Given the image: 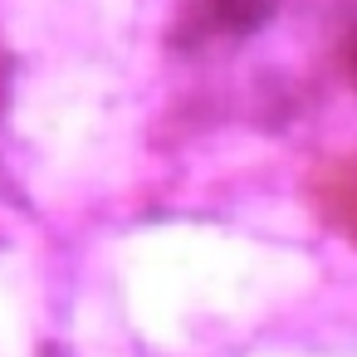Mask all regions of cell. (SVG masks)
Listing matches in <instances>:
<instances>
[{
    "label": "cell",
    "instance_id": "cell-3",
    "mask_svg": "<svg viewBox=\"0 0 357 357\" xmlns=\"http://www.w3.org/2000/svg\"><path fill=\"white\" fill-rule=\"evenodd\" d=\"M342 64H347V79L357 84V30H347V45H342Z\"/></svg>",
    "mask_w": 357,
    "mask_h": 357
},
{
    "label": "cell",
    "instance_id": "cell-1",
    "mask_svg": "<svg viewBox=\"0 0 357 357\" xmlns=\"http://www.w3.org/2000/svg\"><path fill=\"white\" fill-rule=\"evenodd\" d=\"M342 45V35H323V15H313L308 0H181V15L172 30L176 54L186 69L206 79H240L245 89H259L264 54L274 69L284 59H318L323 45Z\"/></svg>",
    "mask_w": 357,
    "mask_h": 357
},
{
    "label": "cell",
    "instance_id": "cell-2",
    "mask_svg": "<svg viewBox=\"0 0 357 357\" xmlns=\"http://www.w3.org/2000/svg\"><path fill=\"white\" fill-rule=\"evenodd\" d=\"M318 206L342 235L357 240V157H347L318 176Z\"/></svg>",
    "mask_w": 357,
    "mask_h": 357
}]
</instances>
